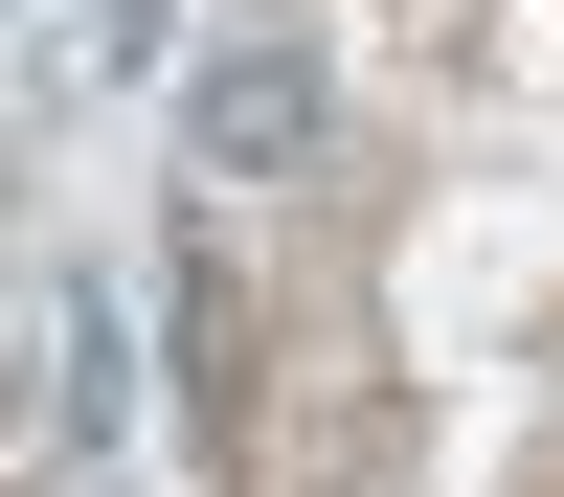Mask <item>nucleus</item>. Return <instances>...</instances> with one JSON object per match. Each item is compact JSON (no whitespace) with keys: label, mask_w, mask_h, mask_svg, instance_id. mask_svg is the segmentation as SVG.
Masks as SVG:
<instances>
[{"label":"nucleus","mask_w":564,"mask_h":497,"mask_svg":"<svg viewBox=\"0 0 564 497\" xmlns=\"http://www.w3.org/2000/svg\"><path fill=\"white\" fill-rule=\"evenodd\" d=\"M113 294H68V316H45V430H68V452H113Z\"/></svg>","instance_id":"nucleus-2"},{"label":"nucleus","mask_w":564,"mask_h":497,"mask_svg":"<svg viewBox=\"0 0 564 497\" xmlns=\"http://www.w3.org/2000/svg\"><path fill=\"white\" fill-rule=\"evenodd\" d=\"M181 136H204V181H294V159H316V23H226Z\"/></svg>","instance_id":"nucleus-1"}]
</instances>
